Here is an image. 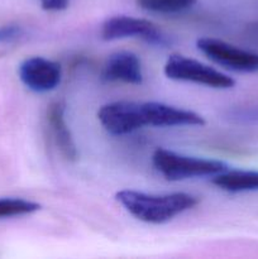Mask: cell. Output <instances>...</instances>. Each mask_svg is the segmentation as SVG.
<instances>
[{"label":"cell","mask_w":258,"mask_h":259,"mask_svg":"<svg viewBox=\"0 0 258 259\" xmlns=\"http://www.w3.org/2000/svg\"><path fill=\"white\" fill-rule=\"evenodd\" d=\"M139 7L144 10L162 14L180 13L189 9L196 0H137Z\"/></svg>","instance_id":"13"},{"label":"cell","mask_w":258,"mask_h":259,"mask_svg":"<svg viewBox=\"0 0 258 259\" xmlns=\"http://www.w3.org/2000/svg\"><path fill=\"white\" fill-rule=\"evenodd\" d=\"M103 77L111 82L139 85L143 81L141 60L137 55L126 51L113 53L104 66Z\"/></svg>","instance_id":"9"},{"label":"cell","mask_w":258,"mask_h":259,"mask_svg":"<svg viewBox=\"0 0 258 259\" xmlns=\"http://www.w3.org/2000/svg\"><path fill=\"white\" fill-rule=\"evenodd\" d=\"M98 119L111 136H125L147 126L143 103L134 101L105 104L98 111Z\"/></svg>","instance_id":"5"},{"label":"cell","mask_w":258,"mask_h":259,"mask_svg":"<svg viewBox=\"0 0 258 259\" xmlns=\"http://www.w3.org/2000/svg\"><path fill=\"white\" fill-rule=\"evenodd\" d=\"M18 73L20 81L34 93H48L55 90L62 78V68L60 63L38 56L23 61Z\"/></svg>","instance_id":"7"},{"label":"cell","mask_w":258,"mask_h":259,"mask_svg":"<svg viewBox=\"0 0 258 259\" xmlns=\"http://www.w3.org/2000/svg\"><path fill=\"white\" fill-rule=\"evenodd\" d=\"M152 162L154 168L168 181H181L192 177H212L228 169L227 164L222 161L184 156L164 148H157L154 151Z\"/></svg>","instance_id":"2"},{"label":"cell","mask_w":258,"mask_h":259,"mask_svg":"<svg viewBox=\"0 0 258 259\" xmlns=\"http://www.w3.org/2000/svg\"><path fill=\"white\" fill-rule=\"evenodd\" d=\"M40 205L34 201L19 197H3L0 199V219L4 218L22 217L38 211Z\"/></svg>","instance_id":"12"},{"label":"cell","mask_w":258,"mask_h":259,"mask_svg":"<svg viewBox=\"0 0 258 259\" xmlns=\"http://www.w3.org/2000/svg\"><path fill=\"white\" fill-rule=\"evenodd\" d=\"M143 110L147 126H192L205 124L200 114L164 103L147 101L143 103Z\"/></svg>","instance_id":"8"},{"label":"cell","mask_w":258,"mask_h":259,"mask_svg":"<svg viewBox=\"0 0 258 259\" xmlns=\"http://www.w3.org/2000/svg\"><path fill=\"white\" fill-rule=\"evenodd\" d=\"M23 29L17 24H8L0 27V43H12L22 38Z\"/></svg>","instance_id":"14"},{"label":"cell","mask_w":258,"mask_h":259,"mask_svg":"<svg viewBox=\"0 0 258 259\" xmlns=\"http://www.w3.org/2000/svg\"><path fill=\"white\" fill-rule=\"evenodd\" d=\"M212 185L227 192L258 191V171L250 169H225L212 176Z\"/></svg>","instance_id":"11"},{"label":"cell","mask_w":258,"mask_h":259,"mask_svg":"<svg viewBox=\"0 0 258 259\" xmlns=\"http://www.w3.org/2000/svg\"><path fill=\"white\" fill-rule=\"evenodd\" d=\"M115 199L132 217L147 224H164L199 204L197 197L186 192L154 195L136 190H121Z\"/></svg>","instance_id":"1"},{"label":"cell","mask_w":258,"mask_h":259,"mask_svg":"<svg viewBox=\"0 0 258 259\" xmlns=\"http://www.w3.org/2000/svg\"><path fill=\"white\" fill-rule=\"evenodd\" d=\"M197 48L207 58L218 65L237 72H257L258 53L243 50L237 46L229 45L217 38H200L196 42Z\"/></svg>","instance_id":"6"},{"label":"cell","mask_w":258,"mask_h":259,"mask_svg":"<svg viewBox=\"0 0 258 259\" xmlns=\"http://www.w3.org/2000/svg\"><path fill=\"white\" fill-rule=\"evenodd\" d=\"M142 38L152 46L164 47L168 38L153 22L129 15H116L108 18L101 25V38L104 40H118L124 38Z\"/></svg>","instance_id":"4"},{"label":"cell","mask_w":258,"mask_h":259,"mask_svg":"<svg viewBox=\"0 0 258 259\" xmlns=\"http://www.w3.org/2000/svg\"><path fill=\"white\" fill-rule=\"evenodd\" d=\"M47 119L56 146L58 147L62 156L68 161H75L77 158V149L66 123L63 106L60 103L51 104L47 111Z\"/></svg>","instance_id":"10"},{"label":"cell","mask_w":258,"mask_h":259,"mask_svg":"<svg viewBox=\"0 0 258 259\" xmlns=\"http://www.w3.org/2000/svg\"><path fill=\"white\" fill-rule=\"evenodd\" d=\"M40 7L47 12H61L67 9L70 0H39Z\"/></svg>","instance_id":"15"},{"label":"cell","mask_w":258,"mask_h":259,"mask_svg":"<svg viewBox=\"0 0 258 259\" xmlns=\"http://www.w3.org/2000/svg\"><path fill=\"white\" fill-rule=\"evenodd\" d=\"M163 71L171 80L197 83L212 89H230L235 85L234 78L227 73L181 55H172L164 63Z\"/></svg>","instance_id":"3"}]
</instances>
